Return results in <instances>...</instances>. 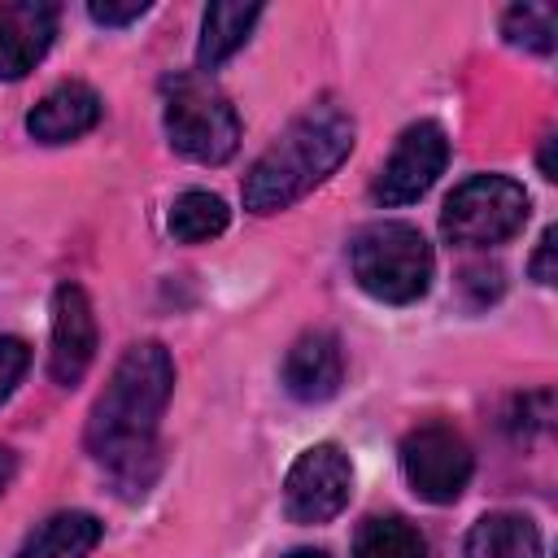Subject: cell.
Instances as JSON below:
<instances>
[{"label": "cell", "mask_w": 558, "mask_h": 558, "mask_svg": "<svg viewBox=\"0 0 558 558\" xmlns=\"http://www.w3.org/2000/svg\"><path fill=\"white\" fill-rule=\"evenodd\" d=\"M349 153H353V118L340 105H331V100L310 105L301 118L288 122V131L244 174V187H240L244 209L279 214V209L296 205Z\"/></svg>", "instance_id": "cell-2"}, {"label": "cell", "mask_w": 558, "mask_h": 558, "mask_svg": "<svg viewBox=\"0 0 558 558\" xmlns=\"http://www.w3.org/2000/svg\"><path fill=\"white\" fill-rule=\"evenodd\" d=\"M554 248H558V231L549 227V231L541 235V244H536V253H532V266H527L536 283H554V279H558V270H554Z\"/></svg>", "instance_id": "cell-21"}, {"label": "cell", "mask_w": 558, "mask_h": 558, "mask_svg": "<svg viewBox=\"0 0 558 558\" xmlns=\"http://www.w3.org/2000/svg\"><path fill=\"white\" fill-rule=\"evenodd\" d=\"M449 161V140L436 122H414L397 135L379 179H375V201L379 205H410L418 201L445 170Z\"/></svg>", "instance_id": "cell-8"}, {"label": "cell", "mask_w": 558, "mask_h": 558, "mask_svg": "<svg viewBox=\"0 0 558 558\" xmlns=\"http://www.w3.org/2000/svg\"><path fill=\"white\" fill-rule=\"evenodd\" d=\"M57 35V4L0 0V78H22L39 65Z\"/></svg>", "instance_id": "cell-10"}, {"label": "cell", "mask_w": 558, "mask_h": 558, "mask_svg": "<svg viewBox=\"0 0 558 558\" xmlns=\"http://www.w3.org/2000/svg\"><path fill=\"white\" fill-rule=\"evenodd\" d=\"M100 519L87 510H61L52 519H44L26 545L17 549V558H87L100 545Z\"/></svg>", "instance_id": "cell-13"}, {"label": "cell", "mask_w": 558, "mask_h": 558, "mask_svg": "<svg viewBox=\"0 0 558 558\" xmlns=\"http://www.w3.org/2000/svg\"><path fill=\"white\" fill-rule=\"evenodd\" d=\"M166 140L174 153L201 161V166H222L240 148V118L231 100L214 87L209 74H174L166 78Z\"/></svg>", "instance_id": "cell-4"}, {"label": "cell", "mask_w": 558, "mask_h": 558, "mask_svg": "<svg viewBox=\"0 0 558 558\" xmlns=\"http://www.w3.org/2000/svg\"><path fill=\"white\" fill-rule=\"evenodd\" d=\"M87 13H92V22H100V26H126V22H140L144 13H148V4L144 0H126V4H113V0H96V4H87Z\"/></svg>", "instance_id": "cell-20"}, {"label": "cell", "mask_w": 558, "mask_h": 558, "mask_svg": "<svg viewBox=\"0 0 558 558\" xmlns=\"http://www.w3.org/2000/svg\"><path fill=\"white\" fill-rule=\"evenodd\" d=\"M288 558H327V554H323V549H292Z\"/></svg>", "instance_id": "cell-23"}, {"label": "cell", "mask_w": 558, "mask_h": 558, "mask_svg": "<svg viewBox=\"0 0 558 558\" xmlns=\"http://www.w3.org/2000/svg\"><path fill=\"white\" fill-rule=\"evenodd\" d=\"M353 279L384 305H410L432 283V244L410 222H371L349 244Z\"/></svg>", "instance_id": "cell-3"}, {"label": "cell", "mask_w": 558, "mask_h": 558, "mask_svg": "<svg viewBox=\"0 0 558 558\" xmlns=\"http://www.w3.org/2000/svg\"><path fill=\"white\" fill-rule=\"evenodd\" d=\"M26 366H31V349H26V340H17V336H0V401L13 397V388H17L22 375H26Z\"/></svg>", "instance_id": "cell-19"}, {"label": "cell", "mask_w": 558, "mask_h": 558, "mask_svg": "<svg viewBox=\"0 0 558 558\" xmlns=\"http://www.w3.org/2000/svg\"><path fill=\"white\" fill-rule=\"evenodd\" d=\"M353 558H427V541L414 523H405L397 514L366 519L353 541Z\"/></svg>", "instance_id": "cell-17"}, {"label": "cell", "mask_w": 558, "mask_h": 558, "mask_svg": "<svg viewBox=\"0 0 558 558\" xmlns=\"http://www.w3.org/2000/svg\"><path fill=\"white\" fill-rule=\"evenodd\" d=\"M501 35H506V44H514V48L554 52V39H558L554 9H545V4H514V9H506V17H501Z\"/></svg>", "instance_id": "cell-18"}, {"label": "cell", "mask_w": 558, "mask_h": 558, "mask_svg": "<svg viewBox=\"0 0 558 558\" xmlns=\"http://www.w3.org/2000/svg\"><path fill=\"white\" fill-rule=\"evenodd\" d=\"M541 532L532 519L523 514H510V510H497V514H484L471 536H466V549L462 558H541Z\"/></svg>", "instance_id": "cell-15"}, {"label": "cell", "mask_w": 558, "mask_h": 558, "mask_svg": "<svg viewBox=\"0 0 558 558\" xmlns=\"http://www.w3.org/2000/svg\"><path fill=\"white\" fill-rule=\"evenodd\" d=\"M344 379V349L331 331H305L283 357V388L296 401H327Z\"/></svg>", "instance_id": "cell-11"}, {"label": "cell", "mask_w": 558, "mask_h": 558, "mask_svg": "<svg viewBox=\"0 0 558 558\" xmlns=\"http://www.w3.org/2000/svg\"><path fill=\"white\" fill-rule=\"evenodd\" d=\"M100 122V96L70 78V83H57L31 113H26V131L39 140V144H70L78 135H87L92 126Z\"/></svg>", "instance_id": "cell-12"}, {"label": "cell", "mask_w": 558, "mask_h": 558, "mask_svg": "<svg viewBox=\"0 0 558 558\" xmlns=\"http://www.w3.org/2000/svg\"><path fill=\"white\" fill-rule=\"evenodd\" d=\"M13 471H17V458H13V449H4V445H0V493L9 488Z\"/></svg>", "instance_id": "cell-22"}, {"label": "cell", "mask_w": 558, "mask_h": 558, "mask_svg": "<svg viewBox=\"0 0 558 558\" xmlns=\"http://www.w3.org/2000/svg\"><path fill=\"white\" fill-rule=\"evenodd\" d=\"M353 497V466L340 445H310L283 480V510L292 523H327Z\"/></svg>", "instance_id": "cell-7"}, {"label": "cell", "mask_w": 558, "mask_h": 558, "mask_svg": "<svg viewBox=\"0 0 558 558\" xmlns=\"http://www.w3.org/2000/svg\"><path fill=\"white\" fill-rule=\"evenodd\" d=\"M527 222V192L506 174H471L440 209V231L458 248H488Z\"/></svg>", "instance_id": "cell-5"}, {"label": "cell", "mask_w": 558, "mask_h": 558, "mask_svg": "<svg viewBox=\"0 0 558 558\" xmlns=\"http://www.w3.org/2000/svg\"><path fill=\"white\" fill-rule=\"evenodd\" d=\"M262 17V4H240V0H214L201 17V48H196V61H201V74L218 70L235 48H244L253 22Z\"/></svg>", "instance_id": "cell-14"}, {"label": "cell", "mask_w": 558, "mask_h": 558, "mask_svg": "<svg viewBox=\"0 0 558 558\" xmlns=\"http://www.w3.org/2000/svg\"><path fill=\"white\" fill-rule=\"evenodd\" d=\"M96 357V314L78 283H61L52 292V349L48 371L61 388H74Z\"/></svg>", "instance_id": "cell-9"}, {"label": "cell", "mask_w": 558, "mask_h": 558, "mask_svg": "<svg viewBox=\"0 0 558 558\" xmlns=\"http://www.w3.org/2000/svg\"><path fill=\"white\" fill-rule=\"evenodd\" d=\"M401 471L405 484L432 501V506H449L462 497V488L471 484L475 471V453L466 445V436L449 423H423L401 440Z\"/></svg>", "instance_id": "cell-6"}, {"label": "cell", "mask_w": 558, "mask_h": 558, "mask_svg": "<svg viewBox=\"0 0 558 558\" xmlns=\"http://www.w3.org/2000/svg\"><path fill=\"white\" fill-rule=\"evenodd\" d=\"M174 388V362L157 340L131 344L113 366L105 392L87 418V449L109 471L118 493L140 497L161 458H157V423Z\"/></svg>", "instance_id": "cell-1"}, {"label": "cell", "mask_w": 558, "mask_h": 558, "mask_svg": "<svg viewBox=\"0 0 558 558\" xmlns=\"http://www.w3.org/2000/svg\"><path fill=\"white\" fill-rule=\"evenodd\" d=\"M166 222H170V235H174V240H183V244H205V240H214V235L227 231L231 209L222 205V196L192 187V192L174 196Z\"/></svg>", "instance_id": "cell-16"}]
</instances>
